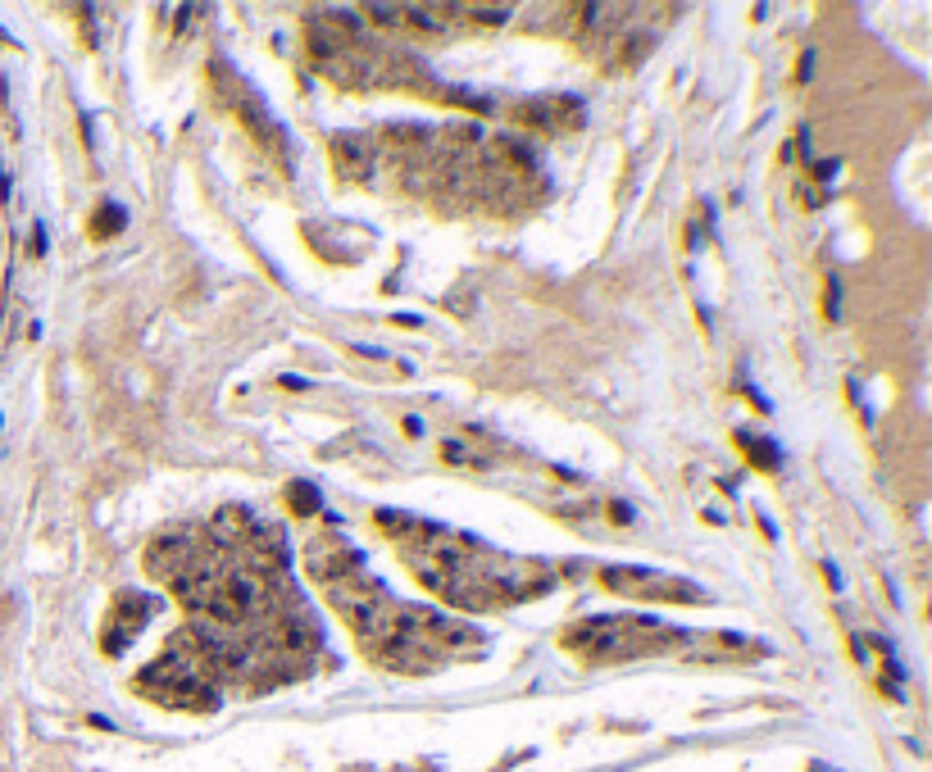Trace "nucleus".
<instances>
[{
	"label": "nucleus",
	"instance_id": "nucleus-1",
	"mask_svg": "<svg viewBox=\"0 0 932 772\" xmlns=\"http://www.w3.org/2000/svg\"><path fill=\"white\" fill-rule=\"evenodd\" d=\"M291 504L296 514H309V509H319V495H309V487H291Z\"/></svg>",
	"mask_w": 932,
	"mask_h": 772
},
{
	"label": "nucleus",
	"instance_id": "nucleus-2",
	"mask_svg": "<svg viewBox=\"0 0 932 772\" xmlns=\"http://www.w3.org/2000/svg\"><path fill=\"white\" fill-rule=\"evenodd\" d=\"M119 223H123V214H119V209H109V214H105L101 223H91V232H96V236H101V232H114Z\"/></svg>",
	"mask_w": 932,
	"mask_h": 772
}]
</instances>
